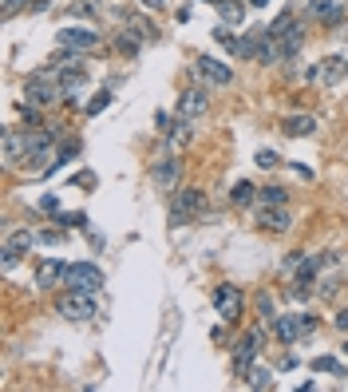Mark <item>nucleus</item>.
Listing matches in <instances>:
<instances>
[{"label": "nucleus", "instance_id": "nucleus-48", "mask_svg": "<svg viewBox=\"0 0 348 392\" xmlns=\"http://www.w3.org/2000/svg\"><path fill=\"white\" fill-rule=\"evenodd\" d=\"M155 127H159V131H170V115H167V111H159V119H155Z\"/></svg>", "mask_w": 348, "mask_h": 392}, {"label": "nucleus", "instance_id": "nucleus-2", "mask_svg": "<svg viewBox=\"0 0 348 392\" xmlns=\"http://www.w3.org/2000/svg\"><path fill=\"white\" fill-rule=\"evenodd\" d=\"M320 266H325V254H305V258L297 261V270L289 273V297H293V302H308V297L317 293Z\"/></svg>", "mask_w": 348, "mask_h": 392}, {"label": "nucleus", "instance_id": "nucleus-19", "mask_svg": "<svg viewBox=\"0 0 348 392\" xmlns=\"http://www.w3.org/2000/svg\"><path fill=\"white\" fill-rule=\"evenodd\" d=\"M301 44H305V24H293V28L281 36V64H293L297 60V52H301Z\"/></svg>", "mask_w": 348, "mask_h": 392}, {"label": "nucleus", "instance_id": "nucleus-32", "mask_svg": "<svg viewBox=\"0 0 348 392\" xmlns=\"http://www.w3.org/2000/svg\"><path fill=\"white\" fill-rule=\"evenodd\" d=\"M293 24H297V16H293V12H281L277 20L269 24V36H277V40H281V36H285V32L293 28Z\"/></svg>", "mask_w": 348, "mask_h": 392}, {"label": "nucleus", "instance_id": "nucleus-15", "mask_svg": "<svg viewBox=\"0 0 348 392\" xmlns=\"http://www.w3.org/2000/svg\"><path fill=\"white\" fill-rule=\"evenodd\" d=\"M308 16H317V20H325L328 28H337V24L348 16V4L344 0H308Z\"/></svg>", "mask_w": 348, "mask_h": 392}, {"label": "nucleus", "instance_id": "nucleus-16", "mask_svg": "<svg viewBox=\"0 0 348 392\" xmlns=\"http://www.w3.org/2000/svg\"><path fill=\"white\" fill-rule=\"evenodd\" d=\"M269 333L277 337L281 345H297L301 341V325H297V313H277L269 321Z\"/></svg>", "mask_w": 348, "mask_h": 392}, {"label": "nucleus", "instance_id": "nucleus-47", "mask_svg": "<svg viewBox=\"0 0 348 392\" xmlns=\"http://www.w3.org/2000/svg\"><path fill=\"white\" fill-rule=\"evenodd\" d=\"M52 4H56V0H32V12H48Z\"/></svg>", "mask_w": 348, "mask_h": 392}, {"label": "nucleus", "instance_id": "nucleus-43", "mask_svg": "<svg viewBox=\"0 0 348 392\" xmlns=\"http://www.w3.org/2000/svg\"><path fill=\"white\" fill-rule=\"evenodd\" d=\"M305 83H320V64H308L305 68Z\"/></svg>", "mask_w": 348, "mask_h": 392}, {"label": "nucleus", "instance_id": "nucleus-38", "mask_svg": "<svg viewBox=\"0 0 348 392\" xmlns=\"http://www.w3.org/2000/svg\"><path fill=\"white\" fill-rule=\"evenodd\" d=\"M297 325H301V337H308V333L317 329V317L313 313H297Z\"/></svg>", "mask_w": 348, "mask_h": 392}, {"label": "nucleus", "instance_id": "nucleus-51", "mask_svg": "<svg viewBox=\"0 0 348 392\" xmlns=\"http://www.w3.org/2000/svg\"><path fill=\"white\" fill-rule=\"evenodd\" d=\"M206 4H222V0H206Z\"/></svg>", "mask_w": 348, "mask_h": 392}, {"label": "nucleus", "instance_id": "nucleus-7", "mask_svg": "<svg viewBox=\"0 0 348 392\" xmlns=\"http://www.w3.org/2000/svg\"><path fill=\"white\" fill-rule=\"evenodd\" d=\"M100 40H103L100 28H91V24H71V28L56 32V44L71 52H91V48H100Z\"/></svg>", "mask_w": 348, "mask_h": 392}, {"label": "nucleus", "instance_id": "nucleus-6", "mask_svg": "<svg viewBox=\"0 0 348 392\" xmlns=\"http://www.w3.org/2000/svg\"><path fill=\"white\" fill-rule=\"evenodd\" d=\"M202 214H206V194L198 186H179L170 202V222L179 226L182 218H202Z\"/></svg>", "mask_w": 348, "mask_h": 392}, {"label": "nucleus", "instance_id": "nucleus-28", "mask_svg": "<svg viewBox=\"0 0 348 392\" xmlns=\"http://www.w3.org/2000/svg\"><path fill=\"white\" fill-rule=\"evenodd\" d=\"M241 381L249 384V388H258V392H265V388H273V376H269L265 369H258V364H253V369L246 372V376H241Z\"/></svg>", "mask_w": 348, "mask_h": 392}, {"label": "nucleus", "instance_id": "nucleus-36", "mask_svg": "<svg viewBox=\"0 0 348 392\" xmlns=\"http://www.w3.org/2000/svg\"><path fill=\"white\" fill-rule=\"evenodd\" d=\"M214 40H218L222 48H229V52L238 48V40H234V36H229V28H226V24H218V28H214Z\"/></svg>", "mask_w": 348, "mask_h": 392}, {"label": "nucleus", "instance_id": "nucleus-9", "mask_svg": "<svg viewBox=\"0 0 348 392\" xmlns=\"http://www.w3.org/2000/svg\"><path fill=\"white\" fill-rule=\"evenodd\" d=\"M214 309H218L222 321H241V313H246V297H241L238 285H218L214 290Z\"/></svg>", "mask_w": 348, "mask_h": 392}, {"label": "nucleus", "instance_id": "nucleus-3", "mask_svg": "<svg viewBox=\"0 0 348 392\" xmlns=\"http://www.w3.org/2000/svg\"><path fill=\"white\" fill-rule=\"evenodd\" d=\"M24 100L36 103V107H52V103L68 100V91L60 88V80H56V76H48V71L40 68V71H32L28 83H24Z\"/></svg>", "mask_w": 348, "mask_h": 392}, {"label": "nucleus", "instance_id": "nucleus-24", "mask_svg": "<svg viewBox=\"0 0 348 392\" xmlns=\"http://www.w3.org/2000/svg\"><path fill=\"white\" fill-rule=\"evenodd\" d=\"M258 206H289V191H285V186H261V191H258Z\"/></svg>", "mask_w": 348, "mask_h": 392}, {"label": "nucleus", "instance_id": "nucleus-8", "mask_svg": "<svg viewBox=\"0 0 348 392\" xmlns=\"http://www.w3.org/2000/svg\"><path fill=\"white\" fill-rule=\"evenodd\" d=\"M64 285H71V290H88V293H100V290H103V270L95 266V261H71Z\"/></svg>", "mask_w": 348, "mask_h": 392}, {"label": "nucleus", "instance_id": "nucleus-37", "mask_svg": "<svg viewBox=\"0 0 348 392\" xmlns=\"http://www.w3.org/2000/svg\"><path fill=\"white\" fill-rule=\"evenodd\" d=\"M277 151H258V167H261V171H273V167H277Z\"/></svg>", "mask_w": 348, "mask_h": 392}, {"label": "nucleus", "instance_id": "nucleus-22", "mask_svg": "<svg viewBox=\"0 0 348 392\" xmlns=\"http://www.w3.org/2000/svg\"><path fill=\"white\" fill-rule=\"evenodd\" d=\"M258 64H261V68H273V64H281V40H277V36H269V28H261Z\"/></svg>", "mask_w": 348, "mask_h": 392}, {"label": "nucleus", "instance_id": "nucleus-25", "mask_svg": "<svg viewBox=\"0 0 348 392\" xmlns=\"http://www.w3.org/2000/svg\"><path fill=\"white\" fill-rule=\"evenodd\" d=\"M115 48L127 52V56H135V52L143 48V36L135 28H119V36H115Z\"/></svg>", "mask_w": 348, "mask_h": 392}, {"label": "nucleus", "instance_id": "nucleus-18", "mask_svg": "<svg viewBox=\"0 0 348 392\" xmlns=\"http://www.w3.org/2000/svg\"><path fill=\"white\" fill-rule=\"evenodd\" d=\"M281 131H285L289 139H308V135L317 131V115H308V111L289 115V119H281Z\"/></svg>", "mask_w": 348, "mask_h": 392}, {"label": "nucleus", "instance_id": "nucleus-20", "mask_svg": "<svg viewBox=\"0 0 348 392\" xmlns=\"http://www.w3.org/2000/svg\"><path fill=\"white\" fill-rule=\"evenodd\" d=\"M24 162V131H4V167H20Z\"/></svg>", "mask_w": 348, "mask_h": 392}, {"label": "nucleus", "instance_id": "nucleus-1", "mask_svg": "<svg viewBox=\"0 0 348 392\" xmlns=\"http://www.w3.org/2000/svg\"><path fill=\"white\" fill-rule=\"evenodd\" d=\"M60 147H56V131H44V127H24V171L32 174H48V167L56 162Z\"/></svg>", "mask_w": 348, "mask_h": 392}, {"label": "nucleus", "instance_id": "nucleus-26", "mask_svg": "<svg viewBox=\"0 0 348 392\" xmlns=\"http://www.w3.org/2000/svg\"><path fill=\"white\" fill-rule=\"evenodd\" d=\"M340 282H344V278H340L337 270H332V273H320V278H317V297H325V302H328V297H337Z\"/></svg>", "mask_w": 348, "mask_h": 392}, {"label": "nucleus", "instance_id": "nucleus-35", "mask_svg": "<svg viewBox=\"0 0 348 392\" xmlns=\"http://www.w3.org/2000/svg\"><path fill=\"white\" fill-rule=\"evenodd\" d=\"M107 103H111V91H100L95 100H88V107H83V111H88V115H100V111L107 107Z\"/></svg>", "mask_w": 348, "mask_h": 392}, {"label": "nucleus", "instance_id": "nucleus-41", "mask_svg": "<svg viewBox=\"0 0 348 392\" xmlns=\"http://www.w3.org/2000/svg\"><path fill=\"white\" fill-rule=\"evenodd\" d=\"M229 321H222V325H214V329H210V337H214V345H226L229 341V329H226Z\"/></svg>", "mask_w": 348, "mask_h": 392}, {"label": "nucleus", "instance_id": "nucleus-4", "mask_svg": "<svg viewBox=\"0 0 348 392\" xmlns=\"http://www.w3.org/2000/svg\"><path fill=\"white\" fill-rule=\"evenodd\" d=\"M56 309L68 317V321H91L95 313H100V305H95V293H88V290H64L60 293V302H56Z\"/></svg>", "mask_w": 348, "mask_h": 392}, {"label": "nucleus", "instance_id": "nucleus-49", "mask_svg": "<svg viewBox=\"0 0 348 392\" xmlns=\"http://www.w3.org/2000/svg\"><path fill=\"white\" fill-rule=\"evenodd\" d=\"M143 4H147V8H162V0H143Z\"/></svg>", "mask_w": 348, "mask_h": 392}, {"label": "nucleus", "instance_id": "nucleus-10", "mask_svg": "<svg viewBox=\"0 0 348 392\" xmlns=\"http://www.w3.org/2000/svg\"><path fill=\"white\" fill-rule=\"evenodd\" d=\"M253 222L265 234H285L293 226V210L289 206H253Z\"/></svg>", "mask_w": 348, "mask_h": 392}, {"label": "nucleus", "instance_id": "nucleus-11", "mask_svg": "<svg viewBox=\"0 0 348 392\" xmlns=\"http://www.w3.org/2000/svg\"><path fill=\"white\" fill-rule=\"evenodd\" d=\"M155 186L159 191H179L182 186V159L174 151H162V159L155 162Z\"/></svg>", "mask_w": 348, "mask_h": 392}, {"label": "nucleus", "instance_id": "nucleus-5", "mask_svg": "<svg viewBox=\"0 0 348 392\" xmlns=\"http://www.w3.org/2000/svg\"><path fill=\"white\" fill-rule=\"evenodd\" d=\"M261 349H265V329L241 333L238 345H234V376H246V372L253 369V361L261 357Z\"/></svg>", "mask_w": 348, "mask_h": 392}, {"label": "nucleus", "instance_id": "nucleus-33", "mask_svg": "<svg viewBox=\"0 0 348 392\" xmlns=\"http://www.w3.org/2000/svg\"><path fill=\"white\" fill-rule=\"evenodd\" d=\"M253 302H258V313H261V321H273V317H277V305H273V297H269L265 290H261L258 297H253Z\"/></svg>", "mask_w": 348, "mask_h": 392}, {"label": "nucleus", "instance_id": "nucleus-39", "mask_svg": "<svg viewBox=\"0 0 348 392\" xmlns=\"http://www.w3.org/2000/svg\"><path fill=\"white\" fill-rule=\"evenodd\" d=\"M40 242H44V246H64V226H60V230H44Z\"/></svg>", "mask_w": 348, "mask_h": 392}, {"label": "nucleus", "instance_id": "nucleus-45", "mask_svg": "<svg viewBox=\"0 0 348 392\" xmlns=\"http://www.w3.org/2000/svg\"><path fill=\"white\" fill-rule=\"evenodd\" d=\"M332 325H337L340 333H348V309H337V317H332Z\"/></svg>", "mask_w": 348, "mask_h": 392}, {"label": "nucleus", "instance_id": "nucleus-13", "mask_svg": "<svg viewBox=\"0 0 348 392\" xmlns=\"http://www.w3.org/2000/svg\"><path fill=\"white\" fill-rule=\"evenodd\" d=\"M194 68L206 76L210 88H229L234 83V68L226 60H214V56H194Z\"/></svg>", "mask_w": 348, "mask_h": 392}, {"label": "nucleus", "instance_id": "nucleus-21", "mask_svg": "<svg viewBox=\"0 0 348 392\" xmlns=\"http://www.w3.org/2000/svg\"><path fill=\"white\" fill-rule=\"evenodd\" d=\"M229 206H238V210H249V206H258V186H253L249 179L234 182V186H229Z\"/></svg>", "mask_w": 348, "mask_h": 392}, {"label": "nucleus", "instance_id": "nucleus-40", "mask_svg": "<svg viewBox=\"0 0 348 392\" xmlns=\"http://www.w3.org/2000/svg\"><path fill=\"white\" fill-rule=\"evenodd\" d=\"M40 210H44V214H60V198H56V194H44V198H40Z\"/></svg>", "mask_w": 348, "mask_h": 392}, {"label": "nucleus", "instance_id": "nucleus-50", "mask_svg": "<svg viewBox=\"0 0 348 392\" xmlns=\"http://www.w3.org/2000/svg\"><path fill=\"white\" fill-rule=\"evenodd\" d=\"M249 4H253V8H265V4H269V0H249Z\"/></svg>", "mask_w": 348, "mask_h": 392}, {"label": "nucleus", "instance_id": "nucleus-46", "mask_svg": "<svg viewBox=\"0 0 348 392\" xmlns=\"http://www.w3.org/2000/svg\"><path fill=\"white\" fill-rule=\"evenodd\" d=\"M76 186H88V191H91V186H95V174H91V171L76 174Z\"/></svg>", "mask_w": 348, "mask_h": 392}, {"label": "nucleus", "instance_id": "nucleus-30", "mask_svg": "<svg viewBox=\"0 0 348 392\" xmlns=\"http://www.w3.org/2000/svg\"><path fill=\"white\" fill-rule=\"evenodd\" d=\"M218 16H222V20H226V24H241V16H246V8H241L238 0H222V4H218Z\"/></svg>", "mask_w": 348, "mask_h": 392}, {"label": "nucleus", "instance_id": "nucleus-17", "mask_svg": "<svg viewBox=\"0 0 348 392\" xmlns=\"http://www.w3.org/2000/svg\"><path fill=\"white\" fill-rule=\"evenodd\" d=\"M348 80V60L344 56H325L320 60V83L325 88H337V83Z\"/></svg>", "mask_w": 348, "mask_h": 392}, {"label": "nucleus", "instance_id": "nucleus-44", "mask_svg": "<svg viewBox=\"0 0 348 392\" xmlns=\"http://www.w3.org/2000/svg\"><path fill=\"white\" fill-rule=\"evenodd\" d=\"M301 258H305V254H289V258L281 261V270H285V273H293V270H297V261H301Z\"/></svg>", "mask_w": 348, "mask_h": 392}, {"label": "nucleus", "instance_id": "nucleus-29", "mask_svg": "<svg viewBox=\"0 0 348 392\" xmlns=\"http://www.w3.org/2000/svg\"><path fill=\"white\" fill-rule=\"evenodd\" d=\"M52 222L64 226V230H71V226H88V214L83 210H60V214H52Z\"/></svg>", "mask_w": 348, "mask_h": 392}, {"label": "nucleus", "instance_id": "nucleus-42", "mask_svg": "<svg viewBox=\"0 0 348 392\" xmlns=\"http://www.w3.org/2000/svg\"><path fill=\"white\" fill-rule=\"evenodd\" d=\"M16 261H20V254H16V250H4V254H0V266H4V273L16 270Z\"/></svg>", "mask_w": 348, "mask_h": 392}, {"label": "nucleus", "instance_id": "nucleus-23", "mask_svg": "<svg viewBox=\"0 0 348 392\" xmlns=\"http://www.w3.org/2000/svg\"><path fill=\"white\" fill-rule=\"evenodd\" d=\"M40 242V234H32V230H12L8 238H4V250H16V254H28L32 246Z\"/></svg>", "mask_w": 348, "mask_h": 392}, {"label": "nucleus", "instance_id": "nucleus-34", "mask_svg": "<svg viewBox=\"0 0 348 392\" xmlns=\"http://www.w3.org/2000/svg\"><path fill=\"white\" fill-rule=\"evenodd\" d=\"M313 372H337V376H344L337 357H317V361H313Z\"/></svg>", "mask_w": 348, "mask_h": 392}, {"label": "nucleus", "instance_id": "nucleus-27", "mask_svg": "<svg viewBox=\"0 0 348 392\" xmlns=\"http://www.w3.org/2000/svg\"><path fill=\"white\" fill-rule=\"evenodd\" d=\"M68 12L71 16H91V20H95V16L103 12V0H71Z\"/></svg>", "mask_w": 348, "mask_h": 392}, {"label": "nucleus", "instance_id": "nucleus-14", "mask_svg": "<svg viewBox=\"0 0 348 392\" xmlns=\"http://www.w3.org/2000/svg\"><path fill=\"white\" fill-rule=\"evenodd\" d=\"M68 278V261L64 258H40L36 261V285L40 290H56Z\"/></svg>", "mask_w": 348, "mask_h": 392}, {"label": "nucleus", "instance_id": "nucleus-12", "mask_svg": "<svg viewBox=\"0 0 348 392\" xmlns=\"http://www.w3.org/2000/svg\"><path fill=\"white\" fill-rule=\"evenodd\" d=\"M206 107H210V91H206V88H186V91L179 95V107H174V115H179V119L198 123L202 115H206Z\"/></svg>", "mask_w": 348, "mask_h": 392}, {"label": "nucleus", "instance_id": "nucleus-31", "mask_svg": "<svg viewBox=\"0 0 348 392\" xmlns=\"http://www.w3.org/2000/svg\"><path fill=\"white\" fill-rule=\"evenodd\" d=\"M123 20H127V24H131V28L139 32L143 40H159V32L150 28V20H147V16H123Z\"/></svg>", "mask_w": 348, "mask_h": 392}, {"label": "nucleus", "instance_id": "nucleus-52", "mask_svg": "<svg viewBox=\"0 0 348 392\" xmlns=\"http://www.w3.org/2000/svg\"><path fill=\"white\" fill-rule=\"evenodd\" d=\"M344 352H348V341H344Z\"/></svg>", "mask_w": 348, "mask_h": 392}]
</instances>
